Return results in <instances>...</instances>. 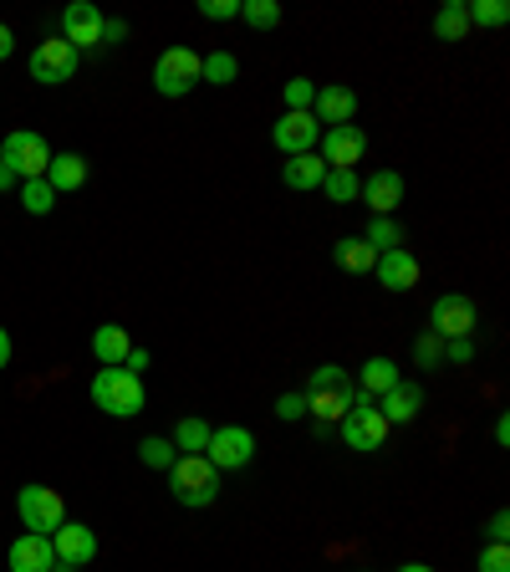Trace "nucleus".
Masks as SVG:
<instances>
[{
    "label": "nucleus",
    "mask_w": 510,
    "mask_h": 572,
    "mask_svg": "<svg viewBox=\"0 0 510 572\" xmlns=\"http://www.w3.org/2000/svg\"><path fill=\"white\" fill-rule=\"evenodd\" d=\"M93 404L112 419H133V414L149 409V389H143L139 373L128 368H97L93 373Z\"/></svg>",
    "instance_id": "obj_1"
},
{
    "label": "nucleus",
    "mask_w": 510,
    "mask_h": 572,
    "mask_svg": "<svg viewBox=\"0 0 510 572\" xmlns=\"http://www.w3.org/2000/svg\"><path fill=\"white\" fill-rule=\"evenodd\" d=\"M311 118L327 128L357 123V93L342 87V82H327V87H317V97H311Z\"/></svg>",
    "instance_id": "obj_13"
},
{
    "label": "nucleus",
    "mask_w": 510,
    "mask_h": 572,
    "mask_svg": "<svg viewBox=\"0 0 510 572\" xmlns=\"http://www.w3.org/2000/svg\"><path fill=\"white\" fill-rule=\"evenodd\" d=\"M11 51H16V32H11V26H5V21H0V62H5V57H11Z\"/></svg>",
    "instance_id": "obj_44"
},
{
    "label": "nucleus",
    "mask_w": 510,
    "mask_h": 572,
    "mask_svg": "<svg viewBox=\"0 0 510 572\" xmlns=\"http://www.w3.org/2000/svg\"><path fill=\"white\" fill-rule=\"evenodd\" d=\"M103 11H97L93 0H72L62 11V41L72 51H93V47H103Z\"/></svg>",
    "instance_id": "obj_10"
},
{
    "label": "nucleus",
    "mask_w": 510,
    "mask_h": 572,
    "mask_svg": "<svg viewBox=\"0 0 510 572\" xmlns=\"http://www.w3.org/2000/svg\"><path fill=\"white\" fill-rule=\"evenodd\" d=\"M204 461L215 470H246L256 461V434L246 425H225V429H210V445H204Z\"/></svg>",
    "instance_id": "obj_5"
},
{
    "label": "nucleus",
    "mask_w": 510,
    "mask_h": 572,
    "mask_svg": "<svg viewBox=\"0 0 510 572\" xmlns=\"http://www.w3.org/2000/svg\"><path fill=\"white\" fill-rule=\"evenodd\" d=\"M235 78H240V62H235V51H210V57H200V82L230 87Z\"/></svg>",
    "instance_id": "obj_28"
},
{
    "label": "nucleus",
    "mask_w": 510,
    "mask_h": 572,
    "mask_svg": "<svg viewBox=\"0 0 510 572\" xmlns=\"http://www.w3.org/2000/svg\"><path fill=\"white\" fill-rule=\"evenodd\" d=\"M281 0H240V21L246 26H256V32H271V26H281Z\"/></svg>",
    "instance_id": "obj_29"
},
{
    "label": "nucleus",
    "mask_w": 510,
    "mask_h": 572,
    "mask_svg": "<svg viewBox=\"0 0 510 572\" xmlns=\"http://www.w3.org/2000/svg\"><path fill=\"white\" fill-rule=\"evenodd\" d=\"M51 572H78V568H67V562H57V568H51Z\"/></svg>",
    "instance_id": "obj_49"
},
{
    "label": "nucleus",
    "mask_w": 510,
    "mask_h": 572,
    "mask_svg": "<svg viewBox=\"0 0 510 572\" xmlns=\"http://www.w3.org/2000/svg\"><path fill=\"white\" fill-rule=\"evenodd\" d=\"M47 184H51V194H72V190H82V184H87V159H82V154H51V164H47Z\"/></svg>",
    "instance_id": "obj_21"
},
{
    "label": "nucleus",
    "mask_w": 510,
    "mask_h": 572,
    "mask_svg": "<svg viewBox=\"0 0 510 572\" xmlns=\"http://www.w3.org/2000/svg\"><path fill=\"white\" fill-rule=\"evenodd\" d=\"M276 414L286 419V425L307 419V394H281V398H276Z\"/></svg>",
    "instance_id": "obj_39"
},
{
    "label": "nucleus",
    "mask_w": 510,
    "mask_h": 572,
    "mask_svg": "<svg viewBox=\"0 0 510 572\" xmlns=\"http://www.w3.org/2000/svg\"><path fill=\"white\" fill-rule=\"evenodd\" d=\"M393 383H399V364H393V358H368V364L357 368V389H363V394H388V389H393Z\"/></svg>",
    "instance_id": "obj_24"
},
{
    "label": "nucleus",
    "mask_w": 510,
    "mask_h": 572,
    "mask_svg": "<svg viewBox=\"0 0 510 572\" xmlns=\"http://www.w3.org/2000/svg\"><path fill=\"white\" fill-rule=\"evenodd\" d=\"M139 461L149 465V470H169L174 461H179V450H174V440H158V434H149L139 445Z\"/></svg>",
    "instance_id": "obj_33"
},
{
    "label": "nucleus",
    "mask_w": 510,
    "mask_h": 572,
    "mask_svg": "<svg viewBox=\"0 0 510 572\" xmlns=\"http://www.w3.org/2000/svg\"><path fill=\"white\" fill-rule=\"evenodd\" d=\"M439 358H444V337L424 333V337L414 343V364H418V368H439Z\"/></svg>",
    "instance_id": "obj_36"
},
{
    "label": "nucleus",
    "mask_w": 510,
    "mask_h": 572,
    "mask_svg": "<svg viewBox=\"0 0 510 572\" xmlns=\"http://www.w3.org/2000/svg\"><path fill=\"white\" fill-rule=\"evenodd\" d=\"M372 276H378L383 291H414L424 271H418V261L408 251H383L378 255V266H372Z\"/></svg>",
    "instance_id": "obj_18"
},
{
    "label": "nucleus",
    "mask_w": 510,
    "mask_h": 572,
    "mask_svg": "<svg viewBox=\"0 0 510 572\" xmlns=\"http://www.w3.org/2000/svg\"><path fill=\"white\" fill-rule=\"evenodd\" d=\"M128 353H133V337H128V327H118V322H103V327L93 333L97 368H123Z\"/></svg>",
    "instance_id": "obj_20"
},
{
    "label": "nucleus",
    "mask_w": 510,
    "mask_h": 572,
    "mask_svg": "<svg viewBox=\"0 0 510 572\" xmlns=\"http://www.w3.org/2000/svg\"><path fill=\"white\" fill-rule=\"evenodd\" d=\"M5 562H11V572H51L57 568V552H51V537H36V532H26V537L11 541V552H5Z\"/></svg>",
    "instance_id": "obj_17"
},
{
    "label": "nucleus",
    "mask_w": 510,
    "mask_h": 572,
    "mask_svg": "<svg viewBox=\"0 0 510 572\" xmlns=\"http://www.w3.org/2000/svg\"><path fill=\"white\" fill-rule=\"evenodd\" d=\"M363 240H368L378 255H383V251H403V225L393 221V215H372L368 230H363Z\"/></svg>",
    "instance_id": "obj_26"
},
{
    "label": "nucleus",
    "mask_w": 510,
    "mask_h": 572,
    "mask_svg": "<svg viewBox=\"0 0 510 572\" xmlns=\"http://www.w3.org/2000/svg\"><path fill=\"white\" fill-rule=\"evenodd\" d=\"M0 164H11L16 179H47V164H51V148L41 133L32 128H16V133H5L0 143Z\"/></svg>",
    "instance_id": "obj_4"
},
{
    "label": "nucleus",
    "mask_w": 510,
    "mask_h": 572,
    "mask_svg": "<svg viewBox=\"0 0 510 572\" xmlns=\"http://www.w3.org/2000/svg\"><path fill=\"white\" fill-rule=\"evenodd\" d=\"M342 445L347 450H357V455H372V450H383V440H388V419L378 414V404L372 409H347V419H342Z\"/></svg>",
    "instance_id": "obj_11"
},
{
    "label": "nucleus",
    "mask_w": 510,
    "mask_h": 572,
    "mask_svg": "<svg viewBox=\"0 0 510 572\" xmlns=\"http://www.w3.org/2000/svg\"><path fill=\"white\" fill-rule=\"evenodd\" d=\"M347 383H353V379H347V368H342V364H322V368H311V389H307V394H317V389H347Z\"/></svg>",
    "instance_id": "obj_35"
},
{
    "label": "nucleus",
    "mask_w": 510,
    "mask_h": 572,
    "mask_svg": "<svg viewBox=\"0 0 510 572\" xmlns=\"http://www.w3.org/2000/svg\"><path fill=\"white\" fill-rule=\"evenodd\" d=\"M271 139H276V148L292 159V154H311L317 148V118L311 112H281L276 128H271Z\"/></svg>",
    "instance_id": "obj_14"
},
{
    "label": "nucleus",
    "mask_w": 510,
    "mask_h": 572,
    "mask_svg": "<svg viewBox=\"0 0 510 572\" xmlns=\"http://www.w3.org/2000/svg\"><path fill=\"white\" fill-rule=\"evenodd\" d=\"M169 491L179 507H215L220 501V470L204 455H179L169 465Z\"/></svg>",
    "instance_id": "obj_2"
},
{
    "label": "nucleus",
    "mask_w": 510,
    "mask_h": 572,
    "mask_svg": "<svg viewBox=\"0 0 510 572\" xmlns=\"http://www.w3.org/2000/svg\"><path fill=\"white\" fill-rule=\"evenodd\" d=\"M399 572H434V568H429V562H403Z\"/></svg>",
    "instance_id": "obj_48"
},
{
    "label": "nucleus",
    "mask_w": 510,
    "mask_h": 572,
    "mask_svg": "<svg viewBox=\"0 0 510 572\" xmlns=\"http://www.w3.org/2000/svg\"><path fill=\"white\" fill-rule=\"evenodd\" d=\"M363 154H368V133H363L357 123L322 128V154H317V159H322L327 169H357Z\"/></svg>",
    "instance_id": "obj_9"
},
{
    "label": "nucleus",
    "mask_w": 510,
    "mask_h": 572,
    "mask_svg": "<svg viewBox=\"0 0 510 572\" xmlns=\"http://www.w3.org/2000/svg\"><path fill=\"white\" fill-rule=\"evenodd\" d=\"M21 205H26V215H51L57 194H51L47 179H21Z\"/></svg>",
    "instance_id": "obj_31"
},
{
    "label": "nucleus",
    "mask_w": 510,
    "mask_h": 572,
    "mask_svg": "<svg viewBox=\"0 0 510 572\" xmlns=\"http://www.w3.org/2000/svg\"><path fill=\"white\" fill-rule=\"evenodd\" d=\"M322 194L332 200V205H353L357 200V169H327Z\"/></svg>",
    "instance_id": "obj_30"
},
{
    "label": "nucleus",
    "mask_w": 510,
    "mask_h": 572,
    "mask_svg": "<svg viewBox=\"0 0 510 572\" xmlns=\"http://www.w3.org/2000/svg\"><path fill=\"white\" fill-rule=\"evenodd\" d=\"M357 194H363V205H368L372 215H393V210L403 205V175L399 169H378V175H368L357 184Z\"/></svg>",
    "instance_id": "obj_15"
},
{
    "label": "nucleus",
    "mask_w": 510,
    "mask_h": 572,
    "mask_svg": "<svg viewBox=\"0 0 510 572\" xmlns=\"http://www.w3.org/2000/svg\"><path fill=\"white\" fill-rule=\"evenodd\" d=\"M16 511H21V522H26V532H36V537H51V532L67 522V501H62V491H51V486H21Z\"/></svg>",
    "instance_id": "obj_3"
},
{
    "label": "nucleus",
    "mask_w": 510,
    "mask_h": 572,
    "mask_svg": "<svg viewBox=\"0 0 510 572\" xmlns=\"http://www.w3.org/2000/svg\"><path fill=\"white\" fill-rule=\"evenodd\" d=\"M434 36H439V41H464V36H470L464 0H444V5H439V16H434Z\"/></svg>",
    "instance_id": "obj_25"
},
{
    "label": "nucleus",
    "mask_w": 510,
    "mask_h": 572,
    "mask_svg": "<svg viewBox=\"0 0 510 572\" xmlns=\"http://www.w3.org/2000/svg\"><path fill=\"white\" fill-rule=\"evenodd\" d=\"M194 11H200L204 21H235L240 16V0H200Z\"/></svg>",
    "instance_id": "obj_37"
},
{
    "label": "nucleus",
    "mask_w": 510,
    "mask_h": 572,
    "mask_svg": "<svg viewBox=\"0 0 510 572\" xmlns=\"http://www.w3.org/2000/svg\"><path fill=\"white\" fill-rule=\"evenodd\" d=\"M449 364H475V337H444Z\"/></svg>",
    "instance_id": "obj_40"
},
{
    "label": "nucleus",
    "mask_w": 510,
    "mask_h": 572,
    "mask_svg": "<svg viewBox=\"0 0 510 572\" xmlns=\"http://www.w3.org/2000/svg\"><path fill=\"white\" fill-rule=\"evenodd\" d=\"M378 414H383L388 425H414L418 414H424V389L399 379L388 394H378Z\"/></svg>",
    "instance_id": "obj_16"
},
{
    "label": "nucleus",
    "mask_w": 510,
    "mask_h": 572,
    "mask_svg": "<svg viewBox=\"0 0 510 572\" xmlns=\"http://www.w3.org/2000/svg\"><path fill=\"white\" fill-rule=\"evenodd\" d=\"M123 36H128V26H123V21H103V47H118Z\"/></svg>",
    "instance_id": "obj_42"
},
{
    "label": "nucleus",
    "mask_w": 510,
    "mask_h": 572,
    "mask_svg": "<svg viewBox=\"0 0 510 572\" xmlns=\"http://www.w3.org/2000/svg\"><path fill=\"white\" fill-rule=\"evenodd\" d=\"M51 552H57V562H67V568H87L97 557V532L82 522H62L51 532Z\"/></svg>",
    "instance_id": "obj_12"
},
{
    "label": "nucleus",
    "mask_w": 510,
    "mask_h": 572,
    "mask_svg": "<svg viewBox=\"0 0 510 572\" xmlns=\"http://www.w3.org/2000/svg\"><path fill=\"white\" fill-rule=\"evenodd\" d=\"M78 62H82V51H72L62 36H47V41L32 51V78L47 82V87H62V82L78 78Z\"/></svg>",
    "instance_id": "obj_8"
},
{
    "label": "nucleus",
    "mask_w": 510,
    "mask_h": 572,
    "mask_svg": "<svg viewBox=\"0 0 510 572\" xmlns=\"http://www.w3.org/2000/svg\"><path fill=\"white\" fill-rule=\"evenodd\" d=\"M281 97H286V112H311V97H317V82H311V78H292Z\"/></svg>",
    "instance_id": "obj_34"
},
{
    "label": "nucleus",
    "mask_w": 510,
    "mask_h": 572,
    "mask_svg": "<svg viewBox=\"0 0 510 572\" xmlns=\"http://www.w3.org/2000/svg\"><path fill=\"white\" fill-rule=\"evenodd\" d=\"M495 445H500V450L510 445V419H506V414H500V419H495Z\"/></svg>",
    "instance_id": "obj_45"
},
{
    "label": "nucleus",
    "mask_w": 510,
    "mask_h": 572,
    "mask_svg": "<svg viewBox=\"0 0 510 572\" xmlns=\"http://www.w3.org/2000/svg\"><path fill=\"white\" fill-rule=\"evenodd\" d=\"M21 179H16V169H11V164H0V190H16Z\"/></svg>",
    "instance_id": "obj_46"
},
{
    "label": "nucleus",
    "mask_w": 510,
    "mask_h": 572,
    "mask_svg": "<svg viewBox=\"0 0 510 572\" xmlns=\"http://www.w3.org/2000/svg\"><path fill=\"white\" fill-rule=\"evenodd\" d=\"M149 364H154V358H149V348H133L123 358V368H128V373H139V379H143V368H149Z\"/></svg>",
    "instance_id": "obj_41"
},
{
    "label": "nucleus",
    "mask_w": 510,
    "mask_h": 572,
    "mask_svg": "<svg viewBox=\"0 0 510 572\" xmlns=\"http://www.w3.org/2000/svg\"><path fill=\"white\" fill-rule=\"evenodd\" d=\"M11 364V333H5V327H0V368Z\"/></svg>",
    "instance_id": "obj_47"
},
{
    "label": "nucleus",
    "mask_w": 510,
    "mask_h": 572,
    "mask_svg": "<svg viewBox=\"0 0 510 572\" xmlns=\"http://www.w3.org/2000/svg\"><path fill=\"white\" fill-rule=\"evenodd\" d=\"M510 537V516H506V511H495V516H490V541H506Z\"/></svg>",
    "instance_id": "obj_43"
},
{
    "label": "nucleus",
    "mask_w": 510,
    "mask_h": 572,
    "mask_svg": "<svg viewBox=\"0 0 510 572\" xmlns=\"http://www.w3.org/2000/svg\"><path fill=\"white\" fill-rule=\"evenodd\" d=\"M347 409H353V383L347 389H317V394H307V414L317 419V429L342 425Z\"/></svg>",
    "instance_id": "obj_19"
},
{
    "label": "nucleus",
    "mask_w": 510,
    "mask_h": 572,
    "mask_svg": "<svg viewBox=\"0 0 510 572\" xmlns=\"http://www.w3.org/2000/svg\"><path fill=\"white\" fill-rule=\"evenodd\" d=\"M169 440H174V450H179V455H204V445H210V425L189 414V419H179V425H174Z\"/></svg>",
    "instance_id": "obj_27"
},
{
    "label": "nucleus",
    "mask_w": 510,
    "mask_h": 572,
    "mask_svg": "<svg viewBox=\"0 0 510 572\" xmlns=\"http://www.w3.org/2000/svg\"><path fill=\"white\" fill-rule=\"evenodd\" d=\"M475 327H479V312L464 291H449V297H439V302L429 307L434 337H475Z\"/></svg>",
    "instance_id": "obj_7"
},
{
    "label": "nucleus",
    "mask_w": 510,
    "mask_h": 572,
    "mask_svg": "<svg viewBox=\"0 0 510 572\" xmlns=\"http://www.w3.org/2000/svg\"><path fill=\"white\" fill-rule=\"evenodd\" d=\"M322 179H327V164L317 154H292L281 164V184L286 190H322Z\"/></svg>",
    "instance_id": "obj_22"
},
{
    "label": "nucleus",
    "mask_w": 510,
    "mask_h": 572,
    "mask_svg": "<svg viewBox=\"0 0 510 572\" xmlns=\"http://www.w3.org/2000/svg\"><path fill=\"white\" fill-rule=\"evenodd\" d=\"M332 261H337L342 271H353V276H363V271L378 266V251H372L363 236H342L337 246H332Z\"/></svg>",
    "instance_id": "obj_23"
},
{
    "label": "nucleus",
    "mask_w": 510,
    "mask_h": 572,
    "mask_svg": "<svg viewBox=\"0 0 510 572\" xmlns=\"http://www.w3.org/2000/svg\"><path fill=\"white\" fill-rule=\"evenodd\" d=\"M464 16H470V26H506L510 5L506 0H464Z\"/></svg>",
    "instance_id": "obj_32"
},
{
    "label": "nucleus",
    "mask_w": 510,
    "mask_h": 572,
    "mask_svg": "<svg viewBox=\"0 0 510 572\" xmlns=\"http://www.w3.org/2000/svg\"><path fill=\"white\" fill-rule=\"evenodd\" d=\"M479 572H510V547L506 541H490V547L479 552Z\"/></svg>",
    "instance_id": "obj_38"
},
{
    "label": "nucleus",
    "mask_w": 510,
    "mask_h": 572,
    "mask_svg": "<svg viewBox=\"0 0 510 572\" xmlns=\"http://www.w3.org/2000/svg\"><path fill=\"white\" fill-rule=\"evenodd\" d=\"M200 82V51H189V47H169L164 57H158L154 67V87L158 97H185L189 87Z\"/></svg>",
    "instance_id": "obj_6"
}]
</instances>
